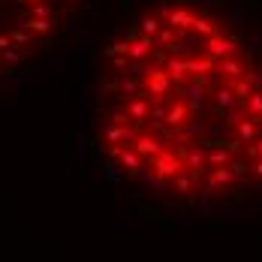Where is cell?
<instances>
[{
  "label": "cell",
  "instance_id": "1",
  "mask_svg": "<svg viewBox=\"0 0 262 262\" xmlns=\"http://www.w3.org/2000/svg\"><path fill=\"white\" fill-rule=\"evenodd\" d=\"M142 94L148 97V103H151V100H166V103H172V94H178V84L169 79V73L157 63V67H151V70L142 76Z\"/></svg>",
  "mask_w": 262,
  "mask_h": 262
},
{
  "label": "cell",
  "instance_id": "2",
  "mask_svg": "<svg viewBox=\"0 0 262 262\" xmlns=\"http://www.w3.org/2000/svg\"><path fill=\"white\" fill-rule=\"evenodd\" d=\"M151 172L157 175L160 181H172L178 172H184V160L175 154V151H160L157 157H151Z\"/></svg>",
  "mask_w": 262,
  "mask_h": 262
},
{
  "label": "cell",
  "instance_id": "3",
  "mask_svg": "<svg viewBox=\"0 0 262 262\" xmlns=\"http://www.w3.org/2000/svg\"><path fill=\"white\" fill-rule=\"evenodd\" d=\"M178 94H187V108L202 115L208 108V100H205V79H187L184 84H178Z\"/></svg>",
  "mask_w": 262,
  "mask_h": 262
},
{
  "label": "cell",
  "instance_id": "4",
  "mask_svg": "<svg viewBox=\"0 0 262 262\" xmlns=\"http://www.w3.org/2000/svg\"><path fill=\"white\" fill-rule=\"evenodd\" d=\"M202 42V49L217 60V57H229V54H235L241 46H238L235 36H223V33H214V36H202L199 39Z\"/></svg>",
  "mask_w": 262,
  "mask_h": 262
},
{
  "label": "cell",
  "instance_id": "5",
  "mask_svg": "<svg viewBox=\"0 0 262 262\" xmlns=\"http://www.w3.org/2000/svg\"><path fill=\"white\" fill-rule=\"evenodd\" d=\"M130 148H133V151H136L142 160H151V157H157L160 151H163V142H160V136H154V133H148V130H142L136 139H133Z\"/></svg>",
  "mask_w": 262,
  "mask_h": 262
},
{
  "label": "cell",
  "instance_id": "6",
  "mask_svg": "<svg viewBox=\"0 0 262 262\" xmlns=\"http://www.w3.org/2000/svg\"><path fill=\"white\" fill-rule=\"evenodd\" d=\"M124 108H127V115H130V124H136V127H145V121H148V97L142 94V88H139V94L133 97V100H127L124 103Z\"/></svg>",
  "mask_w": 262,
  "mask_h": 262
},
{
  "label": "cell",
  "instance_id": "7",
  "mask_svg": "<svg viewBox=\"0 0 262 262\" xmlns=\"http://www.w3.org/2000/svg\"><path fill=\"white\" fill-rule=\"evenodd\" d=\"M247 70H250V67H247L241 57H232V54H229V57H217V60H214V73H223L226 79H232V81L241 79Z\"/></svg>",
  "mask_w": 262,
  "mask_h": 262
},
{
  "label": "cell",
  "instance_id": "8",
  "mask_svg": "<svg viewBox=\"0 0 262 262\" xmlns=\"http://www.w3.org/2000/svg\"><path fill=\"white\" fill-rule=\"evenodd\" d=\"M187 118H190V108H187V103H184V100H172V103H169V108H166L163 127L178 130V127H184V121H187Z\"/></svg>",
  "mask_w": 262,
  "mask_h": 262
},
{
  "label": "cell",
  "instance_id": "9",
  "mask_svg": "<svg viewBox=\"0 0 262 262\" xmlns=\"http://www.w3.org/2000/svg\"><path fill=\"white\" fill-rule=\"evenodd\" d=\"M154 52V39L151 36H136L130 46H127V57L130 60H148Z\"/></svg>",
  "mask_w": 262,
  "mask_h": 262
},
{
  "label": "cell",
  "instance_id": "10",
  "mask_svg": "<svg viewBox=\"0 0 262 262\" xmlns=\"http://www.w3.org/2000/svg\"><path fill=\"white\" fill-rule=\"evenodd\" d=\"M166 60V73H169V79L175 81V84H184L187 81V57H175V54H166L163 57Z\"/></svg>",
  "mask_w": 262,
  "mask_h": 262
},
{
  "label": "cell",
  "instance_id": "11",
  "mask_svg": "<svg viewBox=\"0 0 262 262\" xmlns=\"http://www.w3.org/2000/svg\"><path fill=\"white\" fill-rule=\"evenodd\" d=\"M181 160H184V169H202V172H208V163H205V151H202V148H199L196 142L184 148Z\"/></svg>",
  "mask_w": 262,
  "mask_h": 262
},
{
  "label": "cell",
  "instance_id": "12",
  "mask_svg": "<svg viewBox=\"0 0 262 262\" xmlns=\"http://www.w3.org/2000/svg\"><path fill=\"white\" fill-rule=\"evenodd\" d=\"M118 160H121V169H127L130 175H139V172L145 169V160L139 157L133 148H124V145H121V151H118Z\"/></svg>",
  "mask_w": 262,
  "mask_h": 262
},
{
  "label": "cell",
  "instance_id": "13",
  "mask_svg": "<svg viewBox=\"0 0 262 262\" xmlns=\"http://www.w3.org/2000/svg\"><path fill=\"white\" fill-rule=\"evenodd\" d=\"M187 73H193V79H205L208 73H214V57H187Z\"/></svg>",
  "mask_w": 262,
  "mask_h": 262
},
{
  "label": "cell",
  "instance_id": "14",
  "mask_svg": "<svg viewBox=\"0 0 262 262\" xmlns=\"http://www.w3.org/2000/svg\"><path fill=\"white\" fill-rule=\"evenodd\" d=\"M190 18H193V12L187 9V6H175V9H169V15H166V25H172L175 30H190Z\"/></svg>",
  "mask_w": 262,
  "mask_h": 262
},
{
  "label": "cell",
  "instance_id": "15",
  "mask_svg": "<svg viewBox=\"0 0 262 262\" xmlns=\"http://www.w3.org/2000/svg\"><path fill=\"white\" fill-rule=\"evenodd\" d=\"M190 30H193L196 36H214V33H220V27L214 25L208 15H193V18H190Z\"/></svg>",
  "mask_w": 262,
  "mask_h": 262
},
{
  "label": "cell",
  "instance_id": "16",
  "mask_svg": "<svg viewBox=\"0 0 262 262\" xmlns=\"http://www.w3.org/2000/svg\"><path fill=\"white\" fill-rule=\"evenodd\" d=\"M175 36H178V30H175V27H172V25H163L157 33L151 36V39H154V49H157V52H166V49L175 42Z\"/></svg>",
  "mask_w": 262,
  "mask_h": 262
},
{
  "label": "cell",
  "instance_id": "17",
  "mask_svg": "<svg viewBox=\"0 0 262 262\" xmlns=\"http://www.w3.org/2000/svg\"><path fill=\"white\" fill-rule=\"evenodd\" d=\"M235 130H238V142H253L256 136H259V124L253 121V118H244V121H238L235 124Z\"/></svg>",
  "mask_w": 262,
  "mask_h": 262
},
{
  "label": "cell",
  "instance_id": "18",
  "mask_svg": "<svg viewBox=\"0 0 262 262\" xmlns=\"http://www.w3.org/2000/svg\"><path fill=\"white\" fill-rule=\"evenodd\" d=\"M139 88H142V79H136V76H121V81H118V94L124 97V103L139 94Z\"/></svg>",
  "mask_w": 262,
  "mask_h": 262
},
{
  "label": "cell",
  "instance_id": "19",
  "mask_svg": "<svg viewBox=\"0 0 262 262\" xmlns=\"http://www.w3.org/2000/svg\"><path fill=\"white\" fill-rule=\"evenodd\" d=\"M244 108H247V118L262 124V91H250V97L244 100Z\"/></svg>",
  "mask_w": 262,
  "mask_h": 262
},
{
  "label": "cell",
  "instance_id": "20",
  "mask_svg": "<svg viewBox=\"0 0 262 262\" xmlns=\"http://www.w3.org/2000/svg\"><path fill=\"white\" fill-rule=\"evenodd\" d=\"M54 27H57L54 18H30L27 15V21H25V30H30V33H52Z\"/></svg>",
  "mask_w": 262,
  "mask_h": 262
},
{
  "label": "cell",
  "instance_id": "21",
  "mask_svg": "<svg viewBox=\"0 0 262 262\" xmlns=\"http://www.w3.org/2000/svg\"><path fill=\"white\" fill-rule=\"evenodd\" d=\"M30 18H54L57 21V6H52V3H30V12H27Z\"/></svg>",
  "mask_w": 262,
  "mask_h": 262
},
{
  "label": "cell",
  "instance_id": "22",
  "mask_svg": "<svg viewBox=\"0 0 262 262\" xmlns=\"http://www.w3.org/2000/svg\"><path fill=\"white\" fill-rule=\"evenodd\" d=\"M205 163L208 166H229L232 163V154L226 148H211V151H205Z\"/></svg>",
  "mask_w": 262,
  "mask_h": 262
},
{
  "label": "cell",
  "instance_id": "23",
  "mask_svg": "<svg viewBox=\"0 0 262 262\" xmlns=\"http://www.w3.org/2000/svg\"><path fill=\"white\" fill-rule=\"evenodd\" d=\"M136 27H139V33H142V36H154L160 27H163V21H160L157 15H145V18H139V21H136Z\"/></svg>",
  "mask_w": 262,
  "mask_h": 262
},
{
  "label": "cell",
  "instance_id": "24",
  "mask_svg": "<svg viewBox=\"0 0 262 262\" xmlns=\"http://www.w3.org/2000/svg\"><path fill=\"white\" fill-rule=\"evenodd\" d=\"M208 181L214 187H226V184H232V172H229V166H214V172L208 175Z\"/></svg>",
  "mask_w": 262,
  "mask_h": 262
},
{
  "label": "cell",
  "instance_id": "25",
  "mask_svg": "<svg viewBox=\"0 0 262 262\" xmlns=\"http://www.w3.org/2000/svg\"><path fill=\"white\" fill-rule=\"evenodd\" d=\"M214 103H217V115H220L223 108H229V105L235 103V94H232V88H217V94H214Z\"/></svg>",
  "mask_w": 262,
  "mask_h": 262
},
{
  "label": "cell",
  "instance_id": "26",
  "mask_svg": "<svg viewBox=\"0 0 262 262\" xmlns=\"http://www.w3.org/2000/svg\"><path fill=\"white\" fill-rule=\"evenodd\" d=\"M250 12V3H238V6H232L229 9V18H232V27H235L238 33L244 30V15Z\"/></svg>",
  "mask_w": 262,
  "mask_h": 262
},
{
  "label": "cell",
  "instance_id": "27",
  "mask_svg": "<svg viewBox=\"0 0 262 262\" xmlns=\"http://www.w3.org/2000/svg\"><path fill=\"white\" fill-rule=\"evenodd\" d=\"M136 178H139V181L145 184V187H154V190H160V193H166V190H169V184H166V181H160L157 175H154V172H148V169H142V172H139Z\"/></svg>",
  "mask_w": 262,
  "mask_h": 262
},
{
  "label": "cell",
  "instance_id": "28",
  "mask_svg": "<svg viewBox=\"0 0 262 262\" xmlns=\"http://www.w3.org/2000/svg\"><path fill=\"white\" fill-rule=\"evenodd\" d=\"M166 108H169V103H166V100H157V103L148 108V118H154V127H157V130H163V118H166Z\"/></svg>",
  "mask_w": 262,
  "mask_h": 262
},
{
  "label": "cell",
  "instance_id": "29",
  "mask_svg": "<svg viewBox=\"0 0 262 262\" xmlns=\"http://www.w3.org/2000/svg\"><path fill=\"white\" fill-rule=\"evenodd\" d=\"M172 187H175V193H178V196H190V187H193V181H190L187 169H184V172H178V175L172 178Z\"/></svg>",
  "mask_w": 262,
  "mask_h": 262
},
{
  "label": "cell",
  "instance_id": "30",
  "mask_svg": "<svg viewBox=\"0 0 262 262\" xmlns=\"http://www.w3.org/2000/svg\"><path fill=\"white\" fill-rule=\"evenodd\" d=\"M181 130H184V136L193 142V139H202V133H205V124H202V121H184Z\"/></svg>",
  "mask_w": 262,
  "mask_h": 262
},
{
  "label": "cell",
  "instance_id": "31",
  "mask_svg": "<svg viewBox=\"0 0 262 262\" xmlns=\"http://www.w3.org/2000/svg\"><path fill=\"white\" fill-rule=\"evenodd\" d=\"M103 178L112 184H121L124 181V172H121V166H115V163H103Z\"/></svg>",
  "mask_w": 262,
  "mask_h": 262
},
{
  "label": "cell",
  "instance_id": "32",
  "mask_svg": "<svg viewBox=\"0 0 262 262\" xmlns=\"http://www.w3.org/2000/svg\"><path fill=\"white\" fill-rule=\"evenodd\" d=\"M250 91H253V88H250V81L244 79V76H241V79H235V84H232V94H235V100H241V103H244V100L250 97Z\"/></svg>",
  "mask_w": 262,
  "mask_h": 262
},
{
  "label": "cell",
  "instance_id": "33",
  "mask_svg": "<svg viewBox=\"0 0 262 262\" xmlns=\"http://www.w3.org/2000/svg\"><path fill=\"white\" fill-rule=\"evenodd\" d=\"M124 127H127V124H124ZM124 127L108 124V127H105V142H112V145H124Z\"/></svg>",
  "mask_w": 262,
  "mask_h": 262
},
{
  "label": "cell",
  "instance_id": "34",
  "mask_svg": "<svg viewBox=\"0 0 262 262\" xmlns=\"http://www.w3.org/2000/svg\"><path fill=\"white\" fill-rule=\"evenodd\" d=\"M127 46H130L127 39H121V42H108V46L103 49V57L112 60V57H118V54H127Z\"/></svg>",
  "mask_w": 262,
  "mask_h": 262
},
{
  "label": "cell",
  "instance_id": "35",
  "mask_svg": "<svg viewBox=\"0 0 262 262\" xmlns=\"http://www.w3.org/2000/svg\"><path fill=\"white\" fill-rule=\"evenodd\" d=\"M229 172H232V181H241V184L250 181V172H247L244 163H229Z\"/></svg>",
  "mask_w": 262,
  "mask_h": 262
},
{
  "label": "cell",
  "instance_id": "36",
  "mask_svg": "<svg viewBox=\"0 0 262 262\" xmlns=\"http://www.w3.org/2000/svg\"><path fill=\"white\" fill-rule=\"evenodd\" d=\"M108 124H118V127L130 124V115H127V108H124V105H121V108H115V112L108 115Z\"/></svg>",
  "mask_w": 262,
  "mask_h": 262
},
{
  "label": "cell",
  "instance_id": "37",
  "mask_svg": "<svg viewBox=\"0 0 262 262\" xmlns=\"http://www.w3.org/2000/svg\"><path fill=\"white\" fill-rule=\"evenodd\" d=\"M244 79L250 81V88H253V91H262V67L247 70V73H244Z\"/></svg>",
  "mask_w": 262,
  "mask_h": 262
},
{
  "label": "cell",
  "instance_id": "38",
  "mask_svg": "<svg viewBox=\"0 0 262 262\" xmlns=\"http://www.w3.org/2000/svg\"><path fill=\"white\" fill-rule=\"evenodd\" d=\"M214 193H217V187H214V184L208 181V175H205V178H202V205H208L211 199H214Z\"/></svg>",
  "mask_w": 262,
  "mask_h": 262
},
{
  "label": "cell",
  "instance_id": "39",
  "mask_svg": "<svg viewBox=\"0 0 262 262\" xmlns=\"http://www.w3.org/2000/svg\"><path fill=\"white\" fill-rule=\"evenodd\" d=\"M112 67L118 70V76H127V67H130V57H127V54H118V57H112Z\"/></svg>",
  "mask_w": 262,
  "mask_h": 262
},
{
  "label": "cell",
  "instance_id": "40",
  "mask_svg": "<svg viewBox=\"0 0 262 262\" xmlns=\"http://www.w3.org/2000/svg\"><path fill=\"white\" fill-rule=\"evenodd\" d=\"M187 3H196L199 9H217V6H223V0H187Z\"/></svg>",
  "mask_w": 262,
  "mask_h": 262
},
{
  "label": "cell",
  "instance_id": "41",
  "mask_svg": "<svg viewBox=\"0 0 262 262\" xmlns=\"http://www.w3.org/2000/svg\"><path fill=\"white\" fill-rule=\"evenodd\" d=\"M100 91H105V94H118V81H112V79H100Z\"/></svg>",
  "mask_w": 262,
  "mask_h": 262
},
{
  "label": "cell",
  "instance_id": "42",
  "mask_svg": "<svg viewBox=\"0 0 262 262\" xmlns=\"http://www.w3.org/2000/svg\"><path fill=\"white\" fill-rule=\"evenodd\" d=\"M139 214H142V217H148V220H160V211L157 208H148V205H142Z\"/></svg>",
  "mask_w": 262,
  "mask_h": 262
},
{
  "label": "cell",
  "instance_id": "43",
  "mask_svg": "<svg viewBox=\"0 0 262 262\" xmlns=\"http://www.w3.org/2000/svg\"><path fill=\"white\" fill-rule=\"evenodd\" d=\"M169 9H172V6H169V0H157V12H160V18H166V15H169Z\"/></svg>",
  "mask_w": 262,
  "mask_h": 262
},
{
  "label": "cell",
  "instance_id": "44",
  "mask_svg": "<svg viewBox=\"0 0 262 262\" xmlns=\"http://www.w3.org/2000/svg\"><path fill=\"white\" fill-rule=\"evenodd\" d=\"M247 172H253V175H259V178H262V160H259V163H253V166H250Z\"/></svg>",
  "mask_w": 262,
  "mask_h": 262
},
{
  "label": "cell",
  "instance_id": "45",
  "mask_svg": "<svg viewBox=\"0 0 262 262\" xmlns=\"http://www.w3.org/2000/svg\"><path fill=\"white\" fill-rule=\"evenodd\" d=\"M21 3H36V0H21Z\"/></svg>",
  "mask_w": 262,
  "mask_h": 262
},
{
  "label": "cell",
  "instance_id": "46",
  "mask_svg": "<svg viewBox=\"0 0 262 262\" xmlns=\"http://www.w3.org/2000/svg\"><path fill=\"white\" fill-rule=\"evenodd\" d=\"M259 54H262V39H259Z\"/></svg>",
  "mask_w": 262,
  "mask_h": 262
}]
</instances>
